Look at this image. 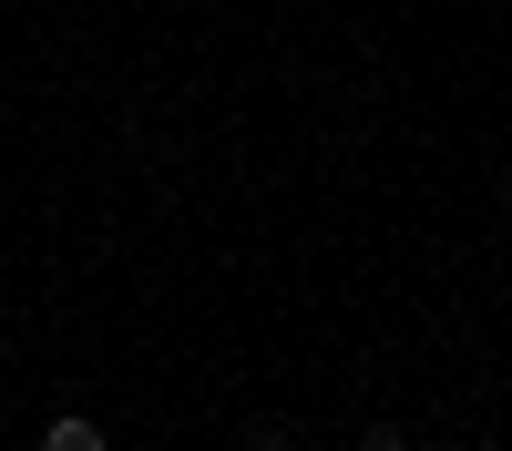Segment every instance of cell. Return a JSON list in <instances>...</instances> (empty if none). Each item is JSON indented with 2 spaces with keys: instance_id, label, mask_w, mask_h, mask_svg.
I'll list each match as a JSON object with an SVG mask.
<instances>
[{
  "instance_id": "obj_1",
  "label": "cell",
  "mask_w": 512,
  "mask_h": 451,
  "mask_svg": "<svg viewBox=\"0 0 512 451\" xmlns=\"http://www.w3.org/2000/svg\"><path fill=\"white\" fill-rule=\"evenodd\" d=\"M41 451H103V421L93 410H52V421H41Z\"/></svg>"
},
{
  "instance_id": "obj_2",
  "label": "cell",
  "mask_w": 512,
  "mask_h": 451,
  "mask_svg": "<svg viewBox=\"0 0 512 451\" xmlns=\"http://www.w3.org/2000/svg\"><path fill=\"white\" fill-rule=\"evenodd\" d=\"M359 451H410V441L400 431H359Z\"/></svg>"
}]
</instances>
